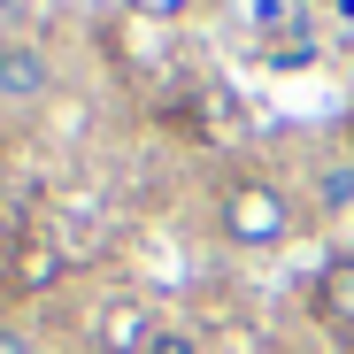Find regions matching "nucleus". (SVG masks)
Listing matches in <instances>:
<instances>
[{"label":"nucleus","instance_id":"nucleus-3","mask_svg":"<svg viewBox=\"0 0 354 354\" xmlns=\"http://www.w3.org/2000/svg\"><path fill=\"white\" fill-rule=\"evenodd\" d=\"M308 324L331 346H354V247H339V254L316 262V277H308Z\"/></svg>","mask_w":354,"mask_h":354},{"label":"nucleus","instance_id":"nucleus-2","mask_svg":"<svg viewBox=\"0 0 354 354\" xmlns=\"http://www.w3.org/2000/svg\"><path fill=\"white\" fill-rule=\"evenodd\" d=\"M54 54L39 39H0V124H31L54 108Z\"/></svg>","mask_w":354,"mask_h":354},{"label":"nucleus","instance_id":"nucleus-4","mask_svg":"<svg viewBox=\"0 0 354 354\" xmlns=\"http://www.w3.org/2000/svg\"><path fill=\"white\" fill-rule=\"evenodd\" d=\"M139 354H208V339H201L193 324H154Z\"/></svg>","mask_w":354,"mask_h":354},{"label":"nucleus","instance_id":"nucleus-1","mask_svg":"<svg viewBox=\"0 0 354 354\" xmlns=\"http://www.w3.org/2000/svg\"><path fill=\"white\" fill-rule=\"evenodd\" d=\"M216 231L231 254H285L308 231V201L285 169H231L216 193Z\"/></svg>","mask_w":354,"mask_h":354},{"label":"nucleus","instance_id":"nucleus-5","mask_svg":"<svg viewBox=\"0 0 354 354\" xmlns=\"http://www.w3.org/2000/svg\"><path fill=\"white\" fill-rule=\"evenodd\" d=\"M0 354H54L31 324H16V316H0Z\"/></svg>","mask_w":354,"mask_h":354}]
</instances>
